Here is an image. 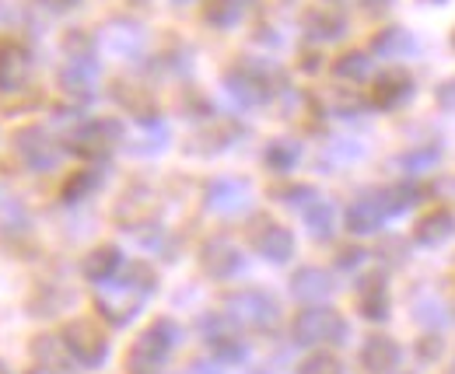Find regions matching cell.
Here are the masks:
<instances>
[{"mask_svg":"<svg viewBox=\"0 0 455 374\" xmlns=\"http://www.w3.org/2000/svg\"><path fill=\"white\" fill-rule=\"evenodd\" d=\"M158 290V273L151 263H130L119 269V276L109 280L106 287H99L95 294V312L109 325H130L137 319L140 305Z\"/></svg>","mask_w":455,"mask_h":374,"instance_id":"cell-1","label":"cell"},{"mask_svg":"<svg viewBox=\"0 0 455 374\" xmlns=\"http://www.w3.org/2000/svg\"><path fill=\"white\" fill-rule=\"evenodd\" d=\"M126 140L123 123L113 115H95V119H81L70 133L63 151H70L74 158L88 161V164H102L106 158H113L116 147Z\"/></svg>","mask_w":455,"mask_h":374,"instance_id":"cell-2","label":"cell"},{"mask_svg":"<svg viewBox=\"0 0 455 374\" xmlns=\"http://www.w3.org/2000/svg\"><path fill=\"white\" fill-rule=\"evenodd\" d=\"M277 70L259 63V60H238L225 70V92L245 108H259L267 102H274L277 95Z\"/></svg>","mask_w":455,"mask_h":374,"instance_id":"cell-3","label":"cell"},{"mask_svg":"<svg viewBox=\"0 0 455 374\" xmlns=\"http://www.w3.org/2000/svg\"><path fill=\"white\" fill-rule=\"evenodd\" d=\"M347 319H343L337 308L330 305H305L294 319H291V339L301 343V346H315V350H326V346H340L347 339Z\"/></svg>","mask_w":455,"mask_h":374,"instance_id":"cell-4","label":"cell"},{"mask_svg":"<svg viewBox=\"0 0 455 374\" xmlns=\"http://www.w3.org/2000/svg\"><path fill=\"white\" fill-rule=\"evenodd\" d=\"M179 343V325L172 319H155L126 350V368L133 374H151L158 368H165V361L172 357Z\"/></svg>","mask_w":455,"mask_h":374,"instance_id":"cell-5","label":"cell"},{"mask_svg":"<svg viewBox=\"0 0 455 374\" xmlns=\"http://www.w3.org/2000/svg\"><path fill=\"white\" fill-rule=\"evenodd\" d=\"M225 312L238 329H259V332L274 329L277 319H281L277 298H274L270 290H259V287H242V290L228 294Z\"/></svg>","mask_w":455,"mask_h":374,"instance_id":"cell-6","label":"cell"},{"mask_svg":"<svg viewBox=\"0 0 455 374\" xmlns=\"http://www.w3.org/2000/svg\"><path fill=\"white\" fill-rule=\"evenodd\" d=\"M60 339H63L67 354L74 357V364H81V368H102L106 357H109V336H106V329L99 322L92 319L67 322Z\"/></svg>","mask_w":455,"mask_h":374,"instance_id":"cell-7","label":"cell"},{"mask_svg":"<svg viewBox=\"0 0 455 374\" xmlns=\"http://www.w3.org/2000/svg\"><path fill=\"white\" fill-rule=\"evenodd\" d=\"M11 147H14V158L21 161L28 171H53L60 155H63V147L53 140V133L39 123L18 126L14 137H11Z\"/></svg>","mask_w":455,"mask_h":374,"instance_id":"cell-8","label":"cell"},{"mask_svg":"<svg viewBox=\"0 0 455 374\" xmlns=\"http://www.w3.org/2000/svg\"><path fill=\"white\" fill-rule=\"evenodd\" d=\"M245 238H249V249L259 259H267V263H277L281 267V263H291V256H294V235H291V227H284L274 217H252Z\"/></svg>","mask_w":455,"mask_h":374,"instance_id":"cell-9","label":"cell"},{"mask_svg":"<svg viewBox=\"0 0 455 374\" xmlns=\"http://www.w3.org/2000/svg\"><path fill=\"white\" fill-rule=\"evenodd\" d=\"M200 336L218 364H238L245 361V343L238 336V325L228 319V312H207L200 315Z\"/></svg>","mask_w":455,"mask_h":374,"instance_id":"cell-10","label":"cell"},{"mask_svg":"<svg viewBox=\"0 0 455 374\" xmlns=\"http://www.w3.org/2000/svg\"><path fill=\"white\" fill-rule=\"evenodd\" d=\"M36 70V56L32 50L18 39V36H4L0 39V95H18L28 88Z\"/></svg>","mask_w":455,"mask_h":374,"instance_id":"cell-11","label":"cell"},{"mask_svg":"<svg viewBox=\"0 0 455 374\" xmlns=\"http://www.w3.org/2000/svg\"><path fill=\"white\" fill-rule=\"evenodd\" d=\"M57 84L74 106H88L99 92V60L95 56H67L57 74Z\"/></svg>","mask_w":455,"mask_h":374,"instance_id":"cell-12","label":"cell"},{"mask_svg":"<svg viewBox=\"0 0 455 374\" xmlns=\"http://www.w3.org/2000/svg\"><path fill=\"white\" fill-rule=\"evenodd\" d=\"M354 298H357V312L368 322H386L393 312V294H389V283L382 273H364L357 280Z\"/></svg>","mask_w":455,"mask_h":374,"instance_id":"cell-13","label":"cell"},{"mask_svg":"<svg viewBox=\"0 0 455 374\" xmlns=\"http://www.w3.org/2000/svg\"><path fill=\"white\" fill-rule=\"evenodd\" d=\"M200 267L214 280H231L242 269V249L231 238H225V235L207 238L204 249H200Z\"/></svg>","mask_w":455,"mask_h":374,"instance_id":"cell-14","label":"cell"},{"mask_svg":"<svg viewBox=\"0 0 455 374\" xmlns=\"http://www.w3.org/2000/svg\"><path fill=\"white\" fill-rule=\"evenodd\" d=\"M389 217L393 214L386 211L382 193H364V196H357V200L347 207L343 224H347L350 235H375V231H382V224H386Z\"/></svg>","mask_w":455,"mask_h":374,"instance_id":"cell-15","label":"cell"},{"mask_svg":"<svg viewBox=\"0 0 455 374\" xmlns=\"http://www.w3.org/2000/svg\"><path fill=\"white\" fill-rule=\"evenodd\" d=\"M301 32L312 43H333V39H340L343 32H347V18H343L340 7H333V4H315V7H308L301 14Z\"/></svg>","mask_w":455,"mask_h":374,"instance_id":"cell-16","label":"cell"},{"mask_svg":"<svg viewBox=\"0 0 455 374\" xmlns=\"http://www.w3.org/2000/svg\"><path fill=\"white\" fill-rule=\"evenodd\" d=\"M399 357H403L399 343L393 336H386V332H371L361 343V354H357L361 368L368 374H393L399 368Z\"/></svg>","mask_w":455,"mask_h":374,"instance_id":"cell-17","label":"cell"},{"mask_svg":"<svg viewBox=\"0 0 455 374\" xmlns=\"http://www.w3.org/2000/svg\"><path fill=\"white\" fill-rule=\"evenodd\" d=\"M413 95V77L406 74V70H382L379 77H375V84H371V106L382 108V112H393L399 108L406 99Z\"/></svg>","mask_w":455,"mask_h":374,"instance_id":"cell-18","label":"cell"},{"mask_svg":"<svg viewBox=\"0 0 455 374\" xmlns=\"http://www.w3.org/2000/svg\"><path fill=\"white\" fill-rule=\"evenodd\" d=\"M291 294L305 305H323L333 294V280L330 273L319 267H298L291 276Z\"/></svg>","mask_w":455,"mask_h":374,"instance_id":"cell-19","label":"cell"},{"mask_svg":"<svg viewBox=\"0 0 455 374\" xmlns=\"http://www.w3.org/2000/svg\"><path fill=\"white\" fill-rule=\"evenodd\" d=\"M119 269H123V252L116 249L113 242L95 245V249L84 256V263H81L84 280H92L95 287H106L109 280H116V276H119Z\"/></svg>","mask_w":455,"mask_h":374,"instance_id":"cell-20","label":"cell"},{"mask_svg":"<svg viewBox=\"0 0 455 374\" xmlns=\"http://www.w3.org/2000/svg\"><path fill=\"white\" fill-rule=\"evenodd\" d=\"M452 235H455V217H452V211H445V207L427 211V214L413 224V242L424 245V249H438V245H445Z\"/></svg>","mask_w":455,"mask_h":374,"instance_id":"cell-21","label":"cell"},{"mask_svg":"<svg viewBox=\"0 0 455 374\" xmlns=\"http://www.w3.org/2000/svg\"><path fill=\"white\" fill-rule=\"evenodd\" d=\"M249 203V182L245 179H214L207 186V207L218 214H235Z\"/></svg>","mask_w":455,"mask_h":374,"instance_id":"cell-22","label":"cell"},{"mask_svg":"<svg viewBox=\"0 0 455 374\" xmlns=\"http://www.w3.org/2000/svg\"><path fill=\"white\" fill-rule=\"evenodd\" d=\"M32 357H36V368H43L46 374H70V364H74V357L67 354L60 336H36Z\"/></svg>","mask_w":455,"mask_h":374,"instance_id":"cell-23","label":"cell"},{"mask_svg":"<svg viewBox=\"0 0 455 374\" xmlns=\"http://www.w3.org/2000/svg\"><path fill=\"white\" fill-rule=\"evenodd\" d=\"M256 7V0H207L204 4V21L218 32H228L245 21V14Z\"/></svg>","mask_w":455,"mask_h":374,"instance_id":"cell-24","label":"cell"},{"mask_svg":"<svg viewBox=\"0 0 455 374\" xmlns=\"http://www.w3.org/2000/svg\"><path fill=\"white\" fill-rule=\"evenodd\" d=\"M116 102L119 106H126L130 112H137V119L140 123H158V115H155V102H151V92L144 88V84H130V81H119L113 88Z\"/></svg>","mask_w":455,"mask_h":374,"instance_id":"cell-25","label":"cell"},{"mask_svg":"<svg viewBox=\"0 0 455 374\" xmlns=\"http://www.w3.org/2000/svg\"><path fill=\"white\" fill-rule=\"evenodd\" d=\"M301 214H305V227H308V235L315 242H330L333 238V231H337V207L330 200H315Z\"/></svg>","mask_w":455,"mask_h":374,"instance_id":"cell-26","label":"cell"},{"mask_svg":"<svg viewBox=\"0 0 455 374\" xmlns=\"http://www.w3.org/2000/svg\"><path fill=\"white\" fill-rule=\"evenodd\" d=\"M298 161H301V147H298V140H291V137H277V140H270V144L263 147V164H267L274 175H287Z\"/></svg>","mask_w":455,"mask_h":374,"instance_id":"cell-27","label":"cell"},{"mask_svg":"<svg viewBox=\"0 0 455 374\" xmlns=\"http://www.w3.org/2000/svg\"><path fill=\"white\" fill-rule=\"evenodd\" d=\"M330 74L337 77V81H347V84H357V81H364L368 74H371V56L361 53V50H347L333 60V67H330Z\"/></svg>","mask_w":455,"mask_h":374,"instance_id":"cell-28","label":"cell"},{"mask_svg":"<svg viewBox=\"0 0 455 374\" xmlns=\"http://www.w3.org/2000/svg\"><path fill=\"white\" fill-rule=\"evenodd\" d=\"M102 182V168H77L67 182H63V203H81L84 196H92Z\"/></svg>","mask_w":455,"mask_h":374,"instance_id":"cell-29","label":"cell"},{"mask_svg":"<svg viewBox=\"0 0 455 374\" xmlns=\"http://www.w3.org/2000/svg\"><path fill=\"white\" fill-rule=\"evenodd\" d=\"M371 50L379 56H403L406 50H413V39H410L399 25H389V28H382V32L371 39Z\"/></svg>","mask_w":455,"mask_h":374,"instance_id":"cell-30","label":"cell"},{"mask_svg":"<svg viewBox=\"0 0 455 374\" xmlns=\"http://www.w3.org/2000/svg\"><path fill=\"white\" fill-rule=\"evenodd\" d=\"M417 200H420V186L417 182H399V186L382 189V203H386L389 214H403V211L417 207Z\"/></svg>","mask_w":455,"mask_h":374,"instance_id":"cell-31","label":"cell"},{"mask_svg":"<svg viewBox=\"0 0 455 374\" xmlns=\"http://www.w3.org/2000/svg\"><path fill=\"white\" fill-rule=\"evenodd\" d=\"M274 200H281L287 207H312L315 200H319V193H315V186H308V182H294V186H281V189H274Z\"/></svg>","mask_w":455,"mask_h":374,"instance_id":"cell-32","label":"cell"},{"mask_svg":"<svg viewBox=\"0 0 455 374\" xmlns=\"http://www.w3.org/2000/svg\"><path fill=\"white\" fill-rule=\"evenodd\" d=\"M298 374H340V361L330 350H312L298 361Z\"/></svg>","mask_w":455,"mask_h":374,"instance_id":"cell-33","label":"cell"},{"mask_svg":"<svg viewBox=\"0 0 455 374\" xmlns=\"http://www.w3.org/2000/svg\"><path fill=\"white\" fill-rule=\"evenodd\" d=\"M438 144H420V147H410L406 155H403V164H406V171H424V168H431L435 161H438Z\"/></svg>","mask_w":455,"mask_h":374,"instance_id":"cell-34","label":"cell"},{"mask_svg":"<svg viewBox=\"0 0 455 374\" xmlns=\"http://www.w3.org/2000/svg\"><path fill=\"white\" fill-rule=\"evenodd\" d=\"M63 53L67 56H95V36L84 28H70L63 36Z\"/></svg>","mask_w":455,"mask_h":374,"instance_id":"cell-35","label":"cell"},{"mask_svg":"<svg viewBox=\"0 0 455 374\" xmlns=\"http://www.w3.org/2000/svg\"><path fill=\"white\" fill-rule=\"evenodd\" d=\"M364 263V249H357V245H347L340 249V256H337V267L340 269H354Z\"/></svg>","mask_w":455,"mask_h":374,"instance_id":"cell-36","label":"cell"},{"mask_svg":"<svg viewBox=\"0 0 455 374\" xmlns=\"http://www.w3.org/2000/svg\"><path fill=\"white\" fill-rule=\"evenodd\" d=\"M435 102L445 108V112H455V77H449L445 84H438V92H435Z\"/></svg>","mask_w":455,"mask_h":374,"instance_id":"cell-37","label":"cell"},{"mask_svg":"<svg viewBox=\"0 0 455 374\" xmlns=\"http://www.w3.org/2000/svg\"><path fill=\"white\" fill-rule=\"evenodd\" d=\"M39 7H46L50 14H67V11H77L81 0H36Z\"/></svg>","mask_w":455,"mask_h":374,"instance_id":"cell-38","label":"cell"},{"mask_svg":"<svg viewBox=\"0 0 455 374\" xmlns=\"http://www.w3.org/2000/svg\"><path fill=\"white\" fill-rule=\"evenodd\" d=\"M364 4H371V7H382V4H389V0H364Z\"/></svg>","mask_w":455,"mask_h":374,"instance_id":"cell-39","label":"cell"},{"mask_svg":"<svg viewBox=\"0 0 455 374\" xmlns=\"http://www.w3.org/2000/svg\"><path fill=\"white\" fill-rule=\"evenodd\" d=\"M0 374H11V368H7V361H0Z\"/></svg>","mask_w":455,"mask_h":374,"instance_id":"cell-40","label":"cell"},{"mask_svg":"<svg viewBox=\"0 0 455 374\" xmlns=\"http://www.w3.org/2000/svg\"><path fill=\"white\" fill-rule=\"evenodd\" d=\"M172 4H179V7H186V4H193V0H172Z\"/></svg>","mask_w":455,"mask_h":374,"instance_id":"cell-41","label":"cell"},{"mask_svg":"<svg viewBox=\"0 0 455 374\" xmlns=\"http://www.w3.org/2000/svg\"><path fill=\"white\" fill-rule=\"evenodd\" d=\"M28 374H46V371H43V368H32V371H28Z\"/></svg>","mask_w":455,"mask_h":374,"instance_id":"cell-42","label":"cell"},{"mask_svg":"<svg viewBox=\"0 0 455 374\" xmlns=\"http://www.w3.org/2000/svg\"><path fill=\"white\" fill-rule=\"evenodd\" d=\"M452 50H455V32H452Z\"/></svg>","mask_w":455,"mask_h":374,"instance_id":"cell-43","label":"cell"}]
</instances>
